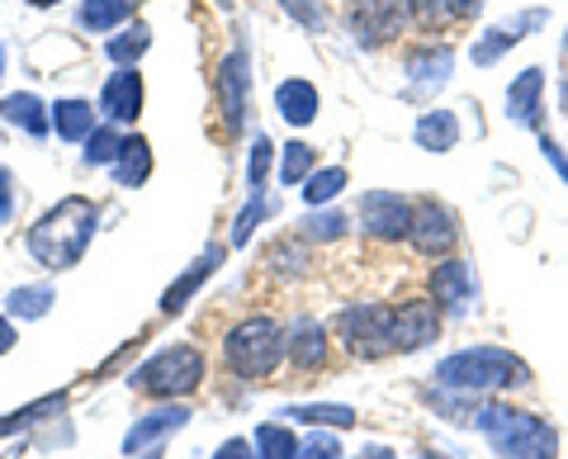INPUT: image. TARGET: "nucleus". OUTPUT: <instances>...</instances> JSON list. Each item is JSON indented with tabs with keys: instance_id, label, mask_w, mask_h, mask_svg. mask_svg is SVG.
Returning a JSON list of instances; mask_svg holds the SVG:
<instances>
[{
	"instance_id": "nucleus-44",
	"label": "nucleus",
	"mask_w": 568,
	"mask_h": 459,
	"mask_svg": "<svg viewBox=\"0 0 568 459\" xmlns=\"http://www.w3.org/2000/svg\"><path fill=\"white\" fill-rule=\"evenodd\" d=\"M361 459H398V455H394V450H379V446H375V450H365Z\"/></svg>"
},
{
	"instance_id": "nucleus-28",
	"label": "nucleus",
	"mask_w": 568,
	"mask_h": 459,
	"mask_svg": "<svg viewBox=\"0 0 568 459\" xmlns=\"http://www.w3.org/2000/svg\"><path fill=\"white\" fill-rule=\"evenodd\" d=\"M52 304H58L52 285H24V289L10 294V317H24V323H33V317H43Z\"/></svg>"
},
{
	"instance_id": "nucleus-18",
	"label": "nucleus",
	"mask_w": 568,
	"mask_h": 459,
	"mask_svg": "<svg viewBox=\"0 0 568 459\" xmlns=\"http://www.w3.org/2000/svg\"><path fill=\"white\" fill-rule=\"evenodd\" d=\"M290 360L298 369H323L327 365V332L313 317H298L290 327Z\"/></svg>"
},
{
	"instance_id": "nucleus-41",
	"label": "nucleus",
	"mask_w": 568,
	"mask_h": 459,
	"mask_svg": "<svg viewBox=\"0 0 568 459\" xmlns=\"http://www.w3.org/2000/svg\"><path fill=\"white\" fill-rule=\"evenodd\" d=\"M14 214V200H10V171H0V218Z\"/></svg>"
},
{
	"instance_id": "nucleus-3",
	"label": "nucleus",
	"mask_w": 568,
	"mask_h": 459,
	"mask_svg": "<svg viewBox=\"0 0 568 459\" xmlns=\"http://www.w3.org/2000/svg\"><path fill=\"white\" fill-rule=\"evenodd\" d=\"M440 388H459V394H488V388H521L530 384V365L511 356L503 346H469L455 350L436 365Z\"/></svg>"
},
{
	"instance_id": "nucleus-33",
	"label": "nucleus",
	"mask_w": 568,
	"mask_h": 459,
	"mask_svg": "<svg viewBox=\"0 0 568 459\" xmlns=\"http://www.w3.org/2000/svg\"><path fill=\"white\" fill-rule=\"evenodd\" d=\"M298 227H304V237H308V242H336V237L346 233V218H342V214H332V208H313V214L298 223Z\"/></svg>"
},
{
	"instance_id": "nucleus-37",
	"label": "nucleus",
	"mask_w": 568,
	"mask_h": 459,
	"mask_svg": "<svg viewBox=\"0 0 568 459\" xmlns=\"http://www.w3.org/2000/svg\"><path fill=\"white\" fill-rule=\"evenodd\" d=\"M271 137H256V143H252V166H246V185H252V190H261L265 185V171H271Z\"/></svg>"
},
{
	"instance_id": "nucleus-6",
	"label": "nucleus",
	"mask_w": 568,
	"mask_h": 459,
	"mask_svg": "<svg viewBox=\"0 0 568 459\" xmlns=\"http://www.w3.org/2000/svg\"><path fill=\"white\" fill-rule=\"evenodd\" d=\"M336 337L346 341L351 356L361 360H379L394 350V308L379 304H351L336 313Z\"/></svg>"
},
{
	"instance_id": "nucleus-45",
	"label": "nucleus",
	"mask_w": 568,
	"mask_h": 459,
	"mask_svg": "<svg viewBox=\"0 0 568 459\" xmlns=\"http://www.w3.org/2000/svg\"><path fill=\"white\" fill-rule=\"evenodd\" d=\"M29 6H58V0H29Z\"/></svg>"
},
{
	"instance_id": "nucleus-21",
	"label": "nucleus",
	"mask_w": 568,
	"mask_h": 459,
	"mask_svg": "<svg viewBox=\"0 0 568 459\" xmlns=\"http://www.w3.org/2000/svg\"><path fill=\"white\" fill-rule=\"evenodd\" d=\"M275 110L290 119V123H313L317 119V91H313V81H280V91H275Z\"/></svg>"
},
{
	"instance_id": "nucleus-42",
	"label": "nucleus",
	"mask_w": 568,
	"mask_h": 459,
	"mask_svg": "<svg viewBox=\"0 0 568 459\" xmlns=\"http://www.w3.org/2000/svg\"><path fill=\"white\" fill-rule=\"evenodd\" d=\"M14 346V327H10V317L0 313V356H6V350Z\"/></svg>"
},
{
	"instance_id": "nucleus-11",
	"label": "nucleus",
	"mask_w": 568,
	"mask_h": 459,
	"mask_svg": "<svg viewBox=\"0 0 568 459\" xmlns=\"http://www.w3.org/2000/svg\"><path fill=\"white\" fill-rule=\"evenodd\" d=\"M432 298L446 313H469L478 304V279L469 261H440L432 271Z\"/></svg>"
},
{
	"instance_id": "nucleus-20",
	"label": "nucleus",
	"mask_w": 568,
	"mask_h": 459,
	"mask_svg": "<svg viewBox=\"0 0 568 459\" xmlns=\"http://www.w3.org/2000/svg\"><path fill=\"white\" fill-rule=\"evenodd\" d=\"M450 67H455V52L446 43H426L417 52H407V76H413L417 85H446L450 81Z\"/></svg>"
},
{
	"instance_id": "nucleus-10",
	"label": "nucleus",
	"mask_w": 568,
	"mask_h": 459,
	"mask_svg": "<svg viewBox=\"0 0 568 459\" xmlns=\"http://www.w3.org/2000/svg\"><path fill=\"white\" fill-rule=\"evenodd\" d=\"M440 337V308L426 298H407L394 308V350H422Z\"/></svg>"
},
{
	"instance_id": "nucleus-35",
	"label": "nucleus",
	"mask_w": 568,
	"mask_h": 459,
	"mask_svg": "<svg viewBox=\"0 0 568 459\" xmlns=\"http://www.w3.org/2000/svg\"><path fill=\"white\" fill-rule=\"evenodd\" d=\"M48 412H62V394H52V398H43V402H33V408H24V412L6 417V421H0V436H14V431H24V427H33V421H43Z\"/></svg>"
},
{
	"instance_id": "nucleus-38",
	"label": "nucleus",
	"mask_w": 568,
	"mask_h": 459,
	"mask_svg": "<svg viewBox=\"0 0 568 459\" xmlns=\"http://www.w3.org/2000/svg\"><path fill=\"white\" fill-rule=\"evenodd\" d=\"M298 459H342V446H336L332 436L317 431V436L308 440V446H298Z\"/></svg>"
},
{
	"instance_id": "nucleus-13",
	"label": "nucleus",
	"mask_w": 568,
	"mask_h": 459,
	"mask_svg": "<svg viewBox=\"0 0 568 459\" xmlns=\"http://www.w3.org/2000/svg\"><path fill=\"white\" fill-rule=\"evenodd\" d=\"M142 110V76L138 72H114L110 81H104V91H100V114L104 119H114V123H133Z\"/></svg>"
},
{
	"instance_id": "nucleus-23",
	"label": "nucleus",
	"mask_w": 568,
	"mask_h": 459,
	"mask_svg": "<svg viewBox=\"0 0 568 459\" xmlns=\"http://www.w3.org/2000/svg\"><path fill=\"white\" fill-rule=\"evenodd\" d=\"M52 129L67 143H85V137L95 133V110L85 100H58L52 104Z\"/></svg>"
},
{
	"instance_id": "nucleus-29",
	"label": "nucleus",
	"mask_w": 568,
	"mask_h": 459,
	"mask_svg": "<svg viewBox=\"0 0 568 459\" xmlns=\"http://www.w3.org/2000/svg\"><path fill=\"white\" fill-rule=\"evenodd\" d=\"M256 455L261 459H298V440L290 436V427L265 421V427L256 431Z\"/></svg>"
},
{
	"instance_id": "nucleus-24",
	"label": "nucleus",
	"mask_w": 568,
	"mask_h": 459,
	"mask_svg": "<svg viewBox=\"0 0 568 459\" xmlns=\"http://www.w3.org/2000/svg\"><path fill=\"white\" fill-rule=\"evenodd\" d=\"M152 175V147H148V137H129L119 152V162H114V181L119 185H142Z\"/></svg>"
},
{
	"instance_id": "nucleus-40",
	"label": "nucleus",
	"mask_w": 568,
	"mask_h": 459,
	"mask_svg": "<svg viewBox=\"0 0 568 459\" xmlns=\"http://www.w3.org/2000/svg\"><path fill=\"white\" fill-rule=\"evenodd\" d=\"M213 459H261V455H256V446H246V440L237 436V440H223Z\"/></svg>"
},
{
	"instance_id": "nucleus-27",
	"label": "nucleus",
	"mask_w": 568,
	"mask_h": 459,
	"mask_svg": "<svg viewBox=\"0 0 568 459\" xmlns=\"http://www.w3.org/2000/svg\"><path fill=\"white\" fill-rule=\"evenodd\" d=\"M133 14V0H85L81 6V24L85 29H114V24H123Z\"/></svg>"
},
{
	"instance_id": "nucleus-25",
	"label": "nucleus",
	"mask_w": 568,
	"mask_h": 459,
	"mask_svg": "<svg viewBox=\"0 0 568 459\" xmlns=\"http://www.w3.org/2000/svg\"><path fill=\"white\" fill-rule=\"evenodd\" d=\"M284 417L304 421V427H355V408H346V402H304V408H290Z\"/></svg>"
},
{
	"instance_id": "nucleus-39",
	"label": "nucleus",
	"mask_w": 568,
	"mask_h": 459,
	"mask_svg": "<svg viewBox=\"0 0 568 459\" xmlns=\"http://www.w3.org/2000/svg\"><path fill=\"white\" fill-rule=\"evenodd\" d=\"M540 152H545V162L555 166V171L564 175V185H568V156H564V147H559L555 137H549V133H540Z\"/></svg>"
},
{
	"instance_id": "nucleus-31",
	"label": "nucleus",
	"mask_w": 568,
	"mask_h": 459,
	"mask_svg": "<svg viewBox=\"0 0 568 459\" xmlns=\"http://www.w3.org/2000/svg\"><path fill=\"white\" fill-rule=\"evenodd\" d=\"M129 137L114 133V129H95L91 137H85V166H114L119 162V152Z\"/></svg>"
},
{
	"instance_id": "nucleus-8",
	"label": "nucleus",
	"mask_w": 568,
	"mask_h": 459,
	"mask_svg": "<svg viewBox=\"0 0 568 459\" xmlns=\"http://www.w3.org/2000/svg\"><path fill=\"white\" fill-rule=\"evenodd\" d=\"M361 227L379 242H398L413 233V204L394 190H369L361 200Z\"/></svg>"
},
{
	"instance_id": "nucleus-43",
	"label": "nucleus",
	"mask_w": 568,
	"mask_h": 459,
	"mask_svg": "<svg viewBox=\"0 0 568 459\" xmlns=\"http://www.w3.org/2000/svg\"><path fill=\"white\" fill-rule=\"evenodd\" d=\"M559 114H564V119H568V76H564V81H559Z\"/></svg>"
},
{
	"instance_id": "nucleus-16",
	"label": "nucleus",
	"mask_w": 568,
	"mask_h": 459,
	"mask_svg": "<svg viewBox=\"0 0 568 459\" xmlns=\"http://www.w3.org/2000/svg\"><path fill=\"white\" fill-rule=\"evenodd\" d=\"M545 24V14L540 10H526V14H517V20H507V24H497V29H488L484 33V43H474V62L478 67H488V62H497L507 48H517L530 29H540Z\"/></svg>"
},
{
	"instance_id": "nucleus-5",
	"label": "nucleus",
	"mask_w": 568,
	"mask_h": 459,
	"mask_svg": "<svg viewBox=\"0 0 568 459\" xmlns=\"http://www.w3.org/2000/svg\"><path fill=\"white\" fill-rule=\"evenodd\" d=\"M204 379V356L194 346H171V350H156L148 365H138L129 384L142 388V394H156V398H181L190 388H200Z\"/></svg>"
},
{
	"instance_id": "nucleus-14",
	"label": "nucleus",
	"mask_w": 568,
	"mask_h": 459,
	"mask_svg": "<svg viewBox=\"0 0 568 459\" xmlns=\"http://www.w3.org/2000/svg\"><path fill=\"white\" fill-rule=\"evenodd\" d=\"M540 95H545V72L526 67V72L507 85V119L521 129H540Z\"/></svg>"
},
{
	"instance_id": "nucleus-2",
	"label": "nucleus",
	"mask_w": 568,
	"mask_h": 459,
	"mask_svg": "<svg viewBox=\"0 0 568 459\" xmlns=\"http://www.w3.org/2000/svg\"><path fill=\"white\" fill-rule=\"evenodd\" d=\"M474 427L488 436V446L503 459H559V431L536 412L507 408V402H484L474 412Z\"/></svg>"
},
{
	"instance_id": "nucleus-19",
	"label": "nucleus",
	"mask_w": 568,
	"mask_h": 459,
	"mask_svg": "<svg viewBox=\"0 0 568 459\" xmlns=\"http://www.w3.org/2000/svg\"><path fill=\"white\" fill-rule=\"evenodd\" d=\"M223 266V246H209V252L200 256V261H194V266L181 275V279H175V285L162 294V313H181L185 304H190V298H194V289H200L204 285V279L213 275V271H219Z\"/></svg>"
},
{
	"instance_id": "nucleus-36",
	"label": "nucleus",
	"mask_w": 568,
	"mask_h": 459,
	"mask_svg": "<svg viewBox=\"0 0 568 459\" xmlns=\"http://www.w3.org/2000/svg\"><path fill=\"white\" fill-rule=\"evenodd\" d=\"M265 214H271V204H265V194H261V190H252V204H246L242 214H237V227H233V246H246V237L256 233V223H261Z\"/></svg>"
},
{
	"instance_id": "nucleus-12",
	"label": "nucleus",
	"mask_w": 568,
	"mask_h": 459,
	"mask_svg": "<svg viewBox=\"0 0 568 459\" xmlns=\"http://www.w3.org/2000/svg\"><path fill=\"white\" fill-rule=\"evenodd\" d=\"M246 52H227L223 67H219V100H223V119H227V133L242 129V114H246Z\"/></svg>"
},
{
	"instance_id": "nucleus-17",
	"label": "nucleus",
	"mask_w": 568,
	"mask_h": 459,
	"mask_svg": "<svg viewBox=\"0 0 568 459\" xmlns=\"http://www.w3.org/2000/svg\"><path fill=\"white\" fill-rule=\"evenodd\" d=\"M185 421H190L185 408H156V412H148V417H138L133 427H129V436H123V455H142V450L152 446V440L181 431Z\"/></svg>"
},
{
	"instance_id": "nucleus-32",
	"label": "nucleus",
	"mask_w": 568,
	"mask_h": 459,
	"mask_svg": "<svg viewBox=\"0 0 568 459\" xmlns=\"http://www.w3.org/2000/svg\"><path fill=\"white\" fill-rule=\"evenodd\" d=\"M346 190V166H327V171H317V175H308V190H304V200L313 204V208H323V204H332L336 194Z\"/></svg>"
},
{
	"instance_id": "nucleus-46",
	"label": "nucleus",
	"mask_w": 568,
	"mask_h": 459,
	"mask_svg": "<svg viewBox=\"0 0 568 459\" xmlns=\"http://www.w3.org/2000/svg\"><path fill=\"white\" fill-rule=\"evenodd\" d=\"M0 76H6V48H0Z\"/></svg>"
},
{
	"instance_id": "nucleus-4",
	"label": "nucleus",
	"mask_w": 568,
	"mask_h": 459,
	"mask_svg": "<svg viewBox=\"0 0 568 459\" xmlns=\"http://www.w3.org/2000/svg\"><path fill=\"white\" fill-rule=\"evenodd\" d=\"M227 365L242 379H265L275 375V365L290 356V332H284L275 317H246L227 332Z\"/></svg>"
},
{
	"instance_id": "nucleus-1",
	"label": "nucleus",
	"mask_w": 568,
	"mask_h": 459,
	"mask_svg": "<svg viewBox=\"0 0 568 459\" xmlns=\"http://www.w3.org/2000/svg\"><path fill=\"white\" fill-rule=\"evenodd\" d=\"M95 204L81 200V194H71V200H62L58 208H48V214L29 227V252L33 261H43L48 271H67L77 266V261L85 256V246H91L95 237Z\"/></svg>"
},
{
	"instance_id": "nucleus-47",
	"label": "nucleus",
	"mask_w": 568,
	"mask_h": 459,
	"mask_svg": "<svg viewBox=\"0 0 568 459\" xmlns=\"http://www.w3.org/2000/svg\"><path fill=\"white\" fill-rule=\"evenodd\" d=\"M564 48H568V39H564Z\"/></svg>"
},
{
	"instance_id": "nucleus-22",
	"label": "nucleus",
	"mask_w": 568,
	"mask_h": 459,
	"mask_svg": "<svg viewBox=\"0 0 568 459\" xmlns=\"http://www.w3.org/2000/svg\"><path fill=\"white\" fill-rule=\"evenodd\" d=\"M417 147L422 152H450L459 143V119L450 110H432V114H422L417 119Z\"/></svg>"
},
{
	"instance_id": "nucleus-34",
	"label": "nucleus",
	"mask_w": 568,
	"mask_h": 459,
	"mask_svg": "<svg viewBox=\"0 0 568 459\" xmlns=\"http://www.w3.org/2000/svg\"><path fill=\"white\" fill-rule=\"evenodd\" d=\"M308 171H313V147L308 143H290V147H284V156H280V181L284 185H298Z\"/></svg>"
},
{
	"instance_id": "nucleus-9",
	"label": "nucleus",
	"mask_w": 568,
	"mask_h": 459,
	"mask_svg": "<svg viewBox=\"0 0 568 459\" xmlns=\"http://www.w3.org/2000/svg\"><path fill=\"white\" fill-rule=\"evenodd\" d=\"M455 237H459V227H455V214L446 204H436V200L413 204V233H407V242H413L422 256H446L455 246Z\"/></svg>"
},
{
	"instance_id": "nucleus-30",
	"label": "nucleus",
	"mask_w": 568,
	"mask_h": 459,
	"mask_svg": "<svg viewBox=\"0 0 568 459\" xmlns=\"http://www.w3.org/2000/svg\"><path fill=\"white\" fill-rule=\"evenodd\" d=\"M148 43H152V33H148V24H133V29H123V33H114L110 43H104V52L119 62V67H129V62H138L142 52H148Z\"/></svg>"
},
{
	"instance_id": "nucleus-15",
	"label": "nucleus",
	"mask_w": 568,
	"mask_h": 459,
	"mask_svg": "<svg viewBox=\"0 0 568 459\" xmlns=\"http://www.w3.org/2000/svg\"><path fill=\"white\" fill-rule=\"evenodd\" d=\"M407 10H413V24L436 33V29H450V24H465L474 20L478 10H484V0H407Z\"/></svg>"
},
{
	"instance_id": "nucleus-7",
	"label": "nucleus",
	"mask_w": 568,
	"mask_h": 459,
	"mask_svg": "<svg viewBox=\"0 0 568 459\" xmlns=\"http://www.w3.org/2000/svg\"><path fill=\"white\" fill-rule=\"evenodd\" d=\"M346 20H351V33L365 48H379L388 39H398L403 24L413 20V10H407V0H351Z\"/></svg>"
},
{
	"instance_id": "nucleus-26",
	"label": "nucleus",
	"mask_w": 568,
	"mask_h": 459,
	"mask_svg": "<svg viewBox=\"0 0 568 459\" xmlns=\"http://www.w3.org/2000/svg\"><path fill=\"white\" fill-rule=\"evenodd\" d=\"M0 119L20 123V129L33 133V137L48 133V114H43V104L33 100V95H10V100H0Z\"/></svg>"
}]
</instances>
